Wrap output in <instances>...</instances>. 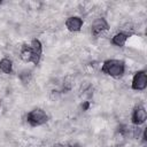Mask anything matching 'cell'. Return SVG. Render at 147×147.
<instances>
[{
    "label": "cell",
    "instance_id": "cell-1",
    "mask_svg": "<svg viewBox=\"0 0 147 147\" xmlns=\"http://www.w3.org/2000/svg\"><path fill=\"white\" fill-rule=\"evenodd\" d=\"M125 70V64L123 61L121 60H107L103 62L102 67H101V71L108 76L111 77H119L124 74Z\"/></svg>",
    "mask_w": 147,
    "mask_h": 147
},
{
    "label": "cell",
    "instance_id": "cell-2",
    "mask_svg": "<svg viewBox=\"0 0 147 147\" xmlns=\"http://www.w3.org/2000/svg\"><path fill=\"white\" fill-rule=\"evenodd\" d=\"M26 121L32 125V126H39L45 124L48 121V116L47 114L40 109V108H36L33 110H31L30 113H28L26 115Z\"/></svg>",
    "mask_w": 147,
    "mask_h": 147
},
{
    "label": "cell",
    "instance_id": "cell-3",
    "mask_svg": "<svg viewBox=\"0 0 147 147\" xmlns=\"http://www.w3.org/2000/svg\"><path fill=\"white\" fill-rule=\"evenodd\" d=\"M132 88L136 91H142L147 86V75L144 70L137 71L132 78Z\"/></svg>",
    "mask_w": 147,
    "mask_h": 147
},
{
    "label": "cell",
    "instance_id": "cell-4",
    "mask_svg": "<svg viewBox=\"0 0 147 147\" xmlns=\"http://www.w3.org/2000/svg\"><path fill=\"white\" fill-rule=\"evenodd\" d=\"M20 55L24 62H32L33 64H38L40 61V56L34 54V52L31 49L30 45H23L21 48Z\"/></svg>",
    "mask_w": 147,
    "mask_h": 147
},
{
    "label": "cell",
    "instance_id": "cell-5",
    "mask_svg": "<svg viewBox=\"0 0 147 147\" xmlns=\"http://www.w3.org/2000/svg\"><path fill=\"white\" fill-rule=\"evenodd\" d=\"M109 29V24L108 22L106 21V18L103 17H99L96 18L93 23H92V26H91V32L94 37L99 36L100 33H102L103 31H107Z\"/></svg>",
    "mask_w": 147,
    "mask_h": 147
},
{
    "label": "cell",
    "instance_id": "cell-6",
    "mask_svg": "<svg viewBox=\"0 0 147 147\" xmlns=\"http://www.w3.org/2000/svg\"><path fill=\"white\" fill-rule=\"evenodd\" d=\"M147 118V113H146V109L142 107V106H138L133 109V113H132V116H131V119H132V123L134 125H140L142 123H145Z\"/></svg>",
    "mask_w": 147,
    "mask_h": 147
},
{
    "label": "cell",
    "instance_id": "cell-7",
    "mask_svg": "<svg viewBox=\"0 0 147 147\" xmlns=\"http://www.w3.org/2000/svg\"><path fill=\"white\" fill-rule=\"evenodd\" d=\"M65 26L69 31L71 32H77L82 29L83 26V20L78 16H71V17H68L67 21H65Z\"/></svg>",
    "mask_w": 147,
    "mask_h": 147
},
{
    "label": "cell",
    "instance_id": "cell-8",
    "mask_svg": "<svg viewBox=\"0 0 147 147\" xmlns=\"http://www.w3.org/2000/svg\"><path fill=\"white\" fill-rule=\"evenodd\" d=\"M127 38H129V34H127V33H125V32H119V33H116V34L113 37L111 42H113L114 45L118 46V47H122V46L125 45Z\"/></svg>",
    "mask_w": 147,
    "mask_h": 147
},
{
    "label": "cell",
    "instance_id": "cell-9",
    "mask_svg": "<svg viewBox=\"0 0 147 147\" xmlns=\"http://www.w3.org/2000/svg\"><path fill=\"white\" fill-rule=\"evenodd\" d=\"M0 70L3 74H10L13 70V62L8 57H3L0 60Z\"/></svg>",
    "mask_w": 147,
    "mask_h": 147
},
{
    "label": "cell",
    "instance_id": "cell-10",
    "mask_svg": "<svg viewBox=\"0 0 147 147\" xmlns=\"http://www.w3.org/2000/svg\"><path fill=\"white\" fill-rule=\"evenodd\" d=\"M30 47H31V49L34 52V54H37L38 56H41L42 46H41V42H40L38 39H32V41H31V44H30Z\"/></svg>",
    "mask_w": 147,
    "mask_h": 147
},
{
    "label": "cell",
    "instance_id": "cell-11",
    "mask_svg": "<svg viewBox=\"0 0 147 147\" xmlns=\"http://www.w3.org/2000/svg\"><path fill=\"white\" fill-rule=\"evenodd\" d=\"M142 130L140 129V127H134V131H133V136H134V138H139L140 137V134H142Z\"/></svg>",
    "mask_w": 147,
    "mask_h": 147
},
{
    "label": "cell",
    "instance_id": "cell-12",
    "mask_svg": "<svg viewBox=\"0 0 147 147\" xmlns=\"http://www.w3.org/2000/svg\"><path fill=\"white\" fill-rule=\"evenodd\" d=\"M88 102H84V105H82V108H83V110H87V108H88Z\"/></svg>",
    "mask_w": 147,
    "mask_h": 147
},
{
    "label": "cell",
    "instance_id": "cell-13",
    "mask_svg": "<svg viewBox=\"0 0 147 147\" xmlns=\"http://www.w3.org/2000/svg\"><path fill=\"white\" fill-rule=\"evenodd\" d=\"M70 147H76V146H70Z\"/></svg>",
    "mask_w": 147,
    "mask_h": 147
}]
</instances>
